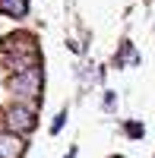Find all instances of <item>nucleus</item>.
<instances>
[{
	"mask_svg": "<svg viewBox=\"0 0 155 158\" xmlns=\"http://www.w3.org/2000/svg\"><path fill=\"white\" fill-rule=\"evenodd\" d=\"M41 82H44L41 70H38V67H29V70H19L16 76H10L6 89H10L16 98H38V95H41Z\"/></svg>",
	"mask_w": 155,
	"mask_h": 158,
	"instance_id": "obj_1",
	"label": "nucleus"
},
{
	"mask_svg": "<svg viewBox=\"0 0 155 158\" xmlns=\"http://www.w3.org/2000/svg\"><path fill=\"white\" fill-rule=\"evenodd\" d=\"M35 111L32 108H25V104H13V108L6 111V127H10V133H32L35 130Z\"/></svg>",
	"mask_w": 155,
	"mask_h": 158,
	"instance_id": "obj_2",
	"label": "nucleus"
},
{
	"mask_svg": "<svg viewBox=\"0 0 155 158\" xmlns=\"http://www.w3.org/2000/svg\"><path fill=\"white\" fill-rule=\"evenodd\" d=\"M25 146H29V142H25L19 133H0V158H22L25 155Z\"/></svg>",
	"mask_w": 155,
	"mask_h": 158,
	"instance_id": "obj_3",
	"label": "nucleus"
},
{
	"mask_svg": "<svg viewBox=\"0 0 155 158\" xmlns=\"http://www.w3.org/2000/svg\"><path fill=\"white\" fill-rule=\"evenodd\" d=\"M13 51L35 54V38L32 35H6V38H0V54H13Z\"/></svg>",
	"mask_w": 155,
	"mask_h": 158,
	"instance_id": "obj_4",
	"label": "nucleus"
},
{
	"mask_svg": "<svg viewBox=\"0 0 155 158\" xmlns=\"http://www.w3.org/2000/svg\"><path fill=\"white\" fill-rule=\"evenodd\" d=\"M0 16H6V19H25V16H29V0H0Z\"/></svg>",
	"mask_w": 155,
	"mask_h": 158,
	"instance_id": "obj_5",
	"label": "nucleus"
},
{
	"mask_svg": "<svg viewBox=\"0 0 155 158\" xmlns=\"http://www.w3.org/2000/svg\"><path fill=\"white\" fill-rule=\"evenodd\" d=\"M63 123H67V111H60V114H57V120H54V123H51V133H54V136H57V133H60V130H63Z\"/></svg>",
	"mask_w": 155,
	"mask_h": 158,
	"instance_id": "obj_6",
	"label": "nucleus"
},
{
	"mask_svg": "<svg viewBox=\"0 0 155 158\" xmlns=\"http://www.w3.org/2000/svg\"><path fill=\"white\" fill-rule=\"evenodd\" d=\"M127 133H130L133 139H139V136H143V123H136V120H133V123H127Z\"/></svg>",
	"mask_w": 155,
	"mask_h": 158,
	"instance_id": "obj_7",
	"label": "nucleus"
},
{
	"mask_svg": "<svg viewBox=\"0 0 155 158\" xmlns=\"http://www.w3.org/2000/svg\"><path fill=\"white\" fill-rule=\"evenodd\" d=\"M63 158H76V149H70V152H67V155H63Z\"/></svg>",
	"mask_w": 155,
	"mask_h": 158,
	"instance_id": "obj_8",
	"label": "nucleus"
},
{
	"mask_svg": "<svg viewBox=\"0 0 155 158\" xmlns=\"http://www.w3.org/2000/svg\"><path fill=\"white\" fill-rule=\"evenodd\" d=\"M111 158H124V155H111Z\"/></svg>",
	"mask_w": 155,
	"mask_h": 158,
	"instance_id": "obj_9",
	"label": "nucleus"
}]
</instances>
